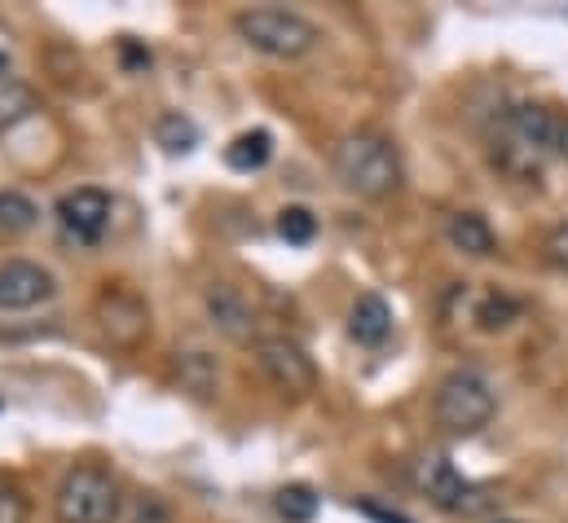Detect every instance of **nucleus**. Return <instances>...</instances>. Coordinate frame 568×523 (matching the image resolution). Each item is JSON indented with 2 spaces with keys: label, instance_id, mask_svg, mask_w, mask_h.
Listing matches in <instances>:
<instances>
[{
  "label": "nucleus",
  "instance_id": "1",
  "mask_svg": "<svg viewBox=\"0 0 568 523\" xmlns=\"http://www.w3.org/2000/svg\"><path fill=\"white\" fill-rule=\"evenodd\" d=\"M331 167L339 185L357 198H393L402 189V154L384 132H348L331 150Z\"/></svg>",
  "mask_w": 568,
  "mask_h": 523
},
{
  "label": "nucleus",
  "instance_id": "2",
  "mask_svg": "<svg viewBox=\"0 0 568 523\" xmlns=\"http://www.w3.org/2000/svg\"><path fill=\"white\" fill-rule=\"evenodd\" d=\"M234 31L243 35V44H252L265 58H283L295 62L304 53H313L322 44V31L295 13V9H278V4H261V9H243L234 18Z\"/></svg>",
  "mask_w": 568,
  "mask_h": 523
},
{
  "label": "nucleus",
  "instance_id": "3",
  "mask_svg": "<svg viewBox=\"0 0 568 523\" xmlns=\"http://www.w3.org/2000/svg\"><path fill=\"white\" fill-rule=\"evenodd\" d=\"M494 409H498V396L489 388L485 375L476 370H454L436 383L432 396V413H436V427L445 435H476L494 422Z\"/></svg>",
  "mask_w": 568,
  "mask_h": 523
},
{
  "label": "nucleus",
  "instance_id": "4",
  "mask_svg": "<svg viewBox=\"0 0 568 523\" xmlns=\"http://www.w3.org/2000/svg\"><path fill=\"white\" fill-rule=\"evenodd\" d=\"M124 511L120 480L102 466H71L53 493L58 523H115Z\"/></svg>",
  "mask_w": 568,
  "mask_h": 523
},
{
  "label": "nucleus",
  "instance_id": "5",
  "mask_svg": "<svg viewBox=\"0 0 568 523\" xmlns=\"http://www.w3.org/2000/svg\"><path fill=\"white\" fill-rule=\"evenodd\" d=\"M252 348H256L261 375H265L283 396H295V400H300V396L317 392V366H313V357H308L295 339H286V335H265V339H256Z\"/></svg>",
  "mask_w": 568,
  "mask_h": 523
},
{
  "label": "nucleus",
  "instance_id": "6",
  "mask_svg": "<svg viewBox=\"0 0 568 523\" xmlns=\"http://www.w3.org/2000/svg\"><path fill=\"white\" fill-rule=\"evenodd\" d=\"M98 326H102V335L115 348H138L145 335H150V312H145V304L133 290L106 286L102 299H98Z\"/></svg>",
  "mask_w": 568,
  "mask_h": 523
},
{
  "label": "nucleus",
  "instance_id": "7",
  "mask_svg": "<svg viewBox=\"0 0 568 523\" xmlns=\"http://www.w3.org/2000/svg\"><path fill=\"white\" fill-rule=\"evenodd\" d=\"M58 281L49 268L36 260H4L0 264V312H27L44 299H53Z\"/></svg>",
  "mask_w": 568,
  "mask_h": 523
},
{
  "label": "nucleus",
  "instance_id": "8",
  "mask_svg": "<svg viewBox=\"0 0 568 523\" xmlns=\"http://www.w3.org/2000/svg\"><path fill=\"white\" fill-rule=\"evenodd\" d=\"M58 221H62V229H67L71 238L98 243V238L106 234V225H111V198H106L102 189H93V185L71 189V194L58 198Z\"/></svg>",
  "mask_w": 568,
  "mask_h": 523
},
{
  "label": "nucleus",
  "instance_id": "9",
  "mask_svg": "<svg viewBox=\"0 0 568 523\" xmlns=\"http://www.w3.org/2000/svg\"><path fill=\"white\" fill-rule=\"evenodd\" d=\"M203 304H207L212 326H216L225 339H234V343H252V335H256V308H252V299H247L239 286H230V281H212L207 295H203Z\"/></svg>",
  "mask_w": 568,
  "mask_h": 523
},
{
  "label": "nucleus",
  "instance_id": "10",
  "mask_svg": "<svg viewBox=\"0 0 568 523\" xmlns=\"http://www.w3.org/2000/svg\"><path fill=\"white\" fill-rule=\"evenodd\" d=\"M419 484H424L427 502L432 506H440V511H480V502H476V484H467L458 471H454V462L449 458H432L424 462V471H419Z\"/></svg>",
  "mask_w": 568,
  "mask_h": 523
},
{
  "label": "nucleus",
  "instance_id": "11",
  "mask_svg": "<svg viewBox=\"0 0 568 523\" xmlns=\"http://www.w3.org/2000/svg\"><path fill=\"white\" fill-rule=\"evenodd\" d=\"M348 335L362 348H384L388 335H393V308H388V299L375 295V290L357 295L353 308H348Z\"/></svg>",
  "mask_w": 568,
  "mask_h": 523
},
{
  "label": "nucleus",
  "instance_id": "12",
  "mask_svg": "<svg viewBox=\"0 0 568 523\" xmlns=\"http://www.w3.org/2000/svg\"><path fill=\"white\" fill-rule=\"evenodd\" d=\"M445 238L454 243V252H463L471 260H485V256L498 252V238H494V229H489V221L480 212H454L445 221Z\"/></svg>",
  "mask_w": 568,
  "mask_h": 523
},
{
  "label": "nucleus",
  "instance_id": "13",
  "mask_svg": "<svg viewBox=\"0 0 568 523\" xmlns=\"http://www.w3.org/2000/svg\"><path fill=\"white\" fill-rule=\"evenodd\" d=\"M176 375H181V383L194 396H212L221 388V361L212 352H203V348L176 352Z\"/></svg>",
  "mask_w": 568,
  "mask_h": 523
},
{
  "label": "nucleus",
  "instance_id": "14",
  "mask_svg": "<svg viewBox=\"0 0 568 523\" xmlns=\"http://www.w3.org/2000/svg\"><path fill=\"white\" fill-rule=\"evenodd\" d=\"M270 154H274V136L265 129L243 132V136H234V141L225 145V163H230L234 172H261V167L270 163Z\"/></svg>",
  "mask_w": 568,
  "mask_h": 523
},
{
  "label": "nucleus",
  "instance_id": "15",
  "mask_svg": "<svg viewBox=\"0 0 568 523\" xmlns=\"http://www.w3.org/2000/svg\"><path fill=\"white\" fill-rule=\"evenodd\" d=\"M36 221H40V207H36L22 189H0V234H4V238L31 234Z\"/></svg>",
  "mask_w": 568,
  "mask_h": 523
},
{
  "label": "nucleus",
  "instance_id": "16",
  "mask_svg": "<svg viewBox=\"0 0 568 523\" xmlns=\"http://www.w3.org/2000/svg\"><path fill=\"white\" fill-rule=\"evenodd\" d=\"M31 111H36V93L22 80L0 71V132L18 129L22 120H31Z\"/></svg>",
  "mask_w": 568,
  "mask_h": 523
},
{
  "label": "nucleus",
  "instance_id": "17",
  "mask_svg": "<svg viewBox=\"0 0 568 523\" xmlns=\"http://www.w3.org/2000/svg\"><path fill=\"white\" fill-rule=\"evenodd\" d=\"M154 141H159L168 154H185V150L199 145V129H194V120H185L181 111H168V115L154 124Z\"/></svg>",
  "mask_w": 568,
  "mask_h": 523
},
{
  "label": "nucleus",
  "instance_id": "18",
  "mask_svg": "<svg viewBox=\"0 0 568 523\" xmlns=\"http://www.w3.org/2000/svg\"><path fill=\"white\" fill-rule=\"evenodd\" d=\"M317 493L308 489V484H286L283 493H278V515H283L286 523H308L313 515H317Z\"/></svg>",
  "mask_w": 568,
  "mask_h": 523
},
{
  "label": "nucleus",
  "instance_id": "19",
  "mask_svg": "<svg viewBox=\"0 0 568 523\" xmlns=\"http://www.w3.org/2000/svg\"><path fill=\"white\" fill-rule=\"evenodd\" d=\"M278 234H283L291 247H308L317 238V216L308 207H283L278 212Z\"/></svg>",
  "mask_w": 568,
  "mask_h": 523
},
{
  "label": "nucleus",
  "instance_id": "20",
  "mask_svg": "<svg viewBox=\"0 0 568 523\" xmlns=\"http://www.w3.org/2000/svg\"><path fill=\"white\" fill-rule=\"evenodd\" d=\"M516 317H520V304H516L511 295H485L480 308H476L480 330H507Z\"/></svg>",
  "mask_w": 568,
  "mask_h": 523
},
{
  "label": "nucleus",
  "instance_id": "21",
  "mask_svg": "<svg viewBox=\"0 0 568 523\" xmlns=\"http://www.w3.org/2000/svg\"><path fill=\"white\" fill-rule=\"evenodd\" d=\"M0 523H27V493L9 475H0Z\"/></svg>",
  "mask_w": 568,
  "mask_h": 523
},
{
  "label": "nucleus",
  "instance_id": "22",
  "mask_svg": "<svg viewBox=\"0 0 568 523\" xmlns=\"http://www.w3.org/2000/svg\"><path fill=\"white\" fill-rule=\"evenodd\" d=\"M547 260L568 277V225H556V229H551V238H547Z\"/></svg>",
  "mask_w": 568,
  "mask_h": 523
},
{
  "label": "nucleus",
  "instance_id": "23",
  "mask_svg": "<svg viewBox=\"0 0 568 523\" xmlns=\"http://www.w3.org/2000/svg\"><path fill=\"white\" fill-rule=\"evenodd\" d=\"M138 523H168V511L159 498H142L138 502Z\"/></svg>",
  "mask_w": 568,
  "mask_h": 523
},
{
  "label": "nucleus",
  "instance_id": "24",
  "mask_svg": "<svg viewBox=\"0 0 568 523\" xmlns=\"http://www.w3.org/2000/svg\"><path fill=\"white\" fill-rule=\"evenodd\" d=\"M362 515H371V520H379V523H406L402 515H393V511H379L375 502H362Z\"/></svg>",
  "mask_w": 568,
  "mask_h": 523
},
{
  "label": "nucleus",
  "instance_id": "25",
  "mask_svg": "<svg viewBox=\"0 0 568 523\" xmlns=\"http://www.w3.org/2000/svg\"><path fill=\"white\" fill-rule=\"evenodd\" d=\"M556 154L568 163V115H560V132H556Z\"/></svg>",
  "mask_w": 568,
  "mask_h": 523
},
{
  "label": "nucleus",
  "instance_id": "26",
  "mask_svg": "<svg viewBox=\"0 0 568 523\" xmlns=\"http://www.w3.org/2000/svg\"><path fill=\"white\" fill-rule=\"evenodd\" d=\"M507 523H516V520H507Z\"/></svg>",
  "mask_w": 568,
  "mask_h": 523
}]
</instances>
